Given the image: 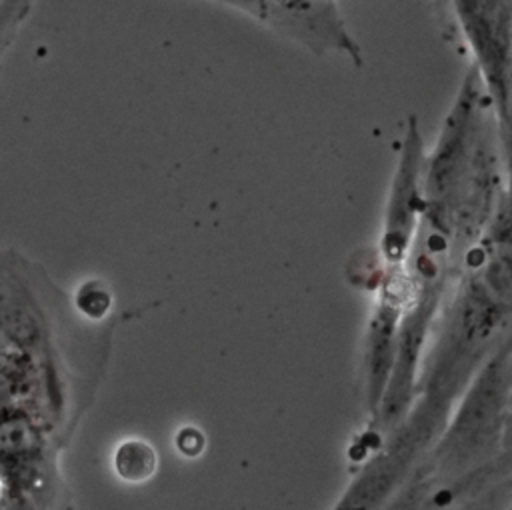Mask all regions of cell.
I'll use <instances>...</instances> for the list:
<instances>
[{
	"instance_id": "cell-1",
	"label": "cell",
	"mask_w": 512,
	"mask_h": 510,
	"mask_svg": "<svg viewBox=\"0 0 512 510\" xmlns=\"http://www.w3.org/2000/svg\"><path fill=\"white\" fill-rule=\"evenodd\" d=\"M510 194L468 246L422 352L414 398L452 410L482 362L510 338L512 308Z\"/></svg>"
},
{
	"instance_id": "cell-2",
	"label": "cell",
	"mask_w": 512,
	"mask_h": 510,
	"mask_svg": "<svg viewBox=\"0 0 512 510\" xmlns=\"http://www.w3.org/2000/svg\"><path fill=\"white\" fill-rule=\"evenodd\" d=\"M448 18L502 132L510 136L512 0H448Z\"/></svg>"
},
{
	"instance_id": "cell-3",
	"label": "cell",
	"mask_w": 512,
	"mask_h": 510,
	"mask_svg": "<svg viewBox=\"0 0 512 510\" xmlns=\"http://www.w3.org/2000/svg\"><path fill=\"white\" fill-rule=\"evenodd\" d=\"M230 8L316 56L364 64L362 46L336 0H204Z\"/></svg>"
},
{
	"instance_id": "cell-4",
	"label": "cell",
	"mask_w": 512,
	"mask_h": 510,
	"mask_svg": "<svg viewBox=\"0 0 512 510\" xmlns=\"http://www.w3.org/2000/svg\"><path fill=\"white\" fill-rule=\"evenodd\" d=\"M424 158L426 140L418 116L410 114L384 202L382 230L374 254L380 270H404L408 266L424 204Z\"/></svg>"
},
{
	"instance_id": "cell-5",
	"label": "cell",
	"mask_w": 512,
	"mask_h": 510,
	"mask_svg": "<svg viewBox=\"0 0 512 510\" xmlns=\"http://www.w3.org/2000/svg\"><path fill=\"white\" fill-rule=\"evenodd\" d=\"M0 480L6 492L32 500L46 486V436L20 406L0 408Z\"/></svg>"
},
{
	"instance_id": "cell-6",
	"label": "cell",
	"mask_w": 512,
	"mask_h": 510,
	"mask_svg": "<svg viewBox=\"0 0 512 510\" xmlns=\"http://www.w3.org/2000/svg\"><path fill=\"white\" fill-rule=\"evenodd\" d=\"M112 468L122 482H148L158 470V454L150 442L142 438H128L116 446L112 454Z\"/></svg>"
},
{
	"instance_id": "cell-7",
	"label": "cell",
	"mask_w": 512,
	"mask_h": 510,
	"mask_svg": "<svg viewBox=\"0 0 512 510\" xmlns=\"http://www.w3.org/2000/svg\"><path fill=\"white\" fill-rule=\"evenodd\" d=\"M76 310L88 320H102L112 308V292L100 280H86L74 292Z\"/></svg>"
},
{
	"instance_id": "cell-8",
	"label": "cell",
	"mask_w": 512,
	"mask_h": 510,
	"mask_svg": "<svg viewBox=\"0 0 512 510\" xmlns=\"http://www.w3.org/2000/svg\"><path fill=\"white\" fill-rule=\"evenodd\" d=\"M430 4V10L434 12V18L440 26V32L446 36L448 42H454V30H452V24H450V18H448V0H426Z\"/></svg>"
},
{
	"instance_id": "cell-9",
	"label": "cell",
	"mask_w": 512,
	"mask_h": 510,
	"mask_svg": "<svg viewBox=\"0 0 512 510\" xmlns=\"http://www.w3.org/2000/svg\"><path fill=\"white\" fill-rule=\"evenodd\" d=\"M508 510H510V508H508Z\"/></svg>"
}]
</instances>
